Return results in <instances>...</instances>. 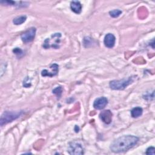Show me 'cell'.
<instances>
[{
  "instance_id": "1",
  "label": "cell",
  "mask_w": 155,
  "mask_h": 155,
  "mask_svg": "<svg viewBox=\"0 0 155 155\" xmlns=\"http://www.w3.org/2000/svg\"><path fill=\"white\" fill-rule=\"evenodd\" d=\"M139 141V138L133 135L122 136L115 139L110 145V148L115 153L127 151L133 147Z\"/></svg>"
},
{
  "instance_id": "2",
  "label": "cell",
  "mask_w": 155,
  "mask_h": 155,
  "mask_svg": "<svg viewBox=\"0 0 155 155\" xmlns=\"http://www.w3.org/2000/svg\"><path fill=\"white\" fill-rule=\"evenodd\" d=\"M22 114V111H6L3 113L1 117L0 124L1 126L5 125L9 122L16 120L19 118Z\"/></svg>"
},
{
  "instance_id": "3",
  "label": "cell",
  "mask_w": 155,
  "mask_h": 155,
  "mask_svg": "<svg viewBox=\"0 0 155 155\" xmlns=\"http://www.w3.org/2000/svg\"><path fill=\"white\" fill-rule=\"evenodd\" d=\"M133 82V78L129 77L128 78L123 79L121 80H113L110 84V87L113 90H124Z\"/></svg>"
},
{
  "instance_id": "4",
  "label": "cell",
  "mask_w": 155,
  "mask_h": 155,
  "mask_svg": "<svg viewBox=\"0 0 155 155\" xmlns=\"http://www.w3.org/2000/svg\"><path fill=\"white\" fill-rule=\"evenodd\" d=\"M61 36V34L60 33H56L53 34L51 36L52 40H51L50 38H47L44 42L43 47L46 49L50 47L58 48L59 47L58 44L60 41Z\"/></svg>"
},
{
  "instance_id": "5",
  "label": "cell",
  "mask_w": 155,
  "mask_h": 155,
  "mask_svg": "<svg viewBox=\"0 0 155 155\" xmlns=\"http://www.w3.org/2000/svg\"><path fill=\"white\" fill-rule=\"evenodd\" d=\"M68 152L70 154H83L84 149L80 143L76 142H72L69 143Z\"/></svg>"
},
{
  "instance_id": "6",
  "label": "cell",
  "mask_w": 155,
  "mask_h": 155,
  "mask_svg": "<svg viewBox=\"0 0 155 155\" xmlns=\"http://www.w3.org/2000/svg\"><path fill=\"white\" fill-rule=\"evenodd\" d=\"M36 31V30L34 27L30 28L27 31H25L24 33H23L21 35V38L22 41L25 43H27L32 41L35 37Z\"/></svg>"
},
{
  "instance_id": "7",
  "label": "cell",
  "mask_w": 155,
  "mask_h": 155,
  "mask_svg": "<svg viewBox=\"0 0 155 155\" xmlns=\"http://www.w3.org/2000/svg\"><path fill=\"white\" fill-rule=\"evenodd\" d=\"M50 68L51 71H48V70H43L41 71V75L42 76H48V77H53L55 75H56L58 73L59 70V65L56 64H52L50 67Z\"/></svg>"
},
{
  "instance_id": "8",
  "label": "cell",
  "mask_w": 155,
  "mask_h": 155,
  "mask_svg": "<svg viewBox=\"0 0 155 155\" xmlns=\"http://www.w3.org/2000/svg\"><path fill=\"white\" fill-rule=\"evenodd\" d=\"M108 104V99L105 97H100L95 99L93 107L95 109L102 110Z\"/></svg>"
},
{
  "instance_id": "9",
  "label": "cell",
  "mask_w": 155,
  "mask_h": 155,
  "mask_svg": "<svg viewBox=\"0 0 155 155\" xmlns=\"http://www.w3.org/2000/svg\"><path fill=\"white\" fill-rule=\"evenodd\" d=\"M112 116H113V114L111 111L108 110L102 111L99 114V117L101 119L105 124H109L111 122Z\"/></svg>"
},
{
  "instance_id": "10",
  "label": "cell",
  "mask_w": 155,
  "mask_h": 155,
  "mask_svg": "<svg viewBox=\"0 0 155 155\" xmlns=\"http://www.w3.org/2000/svg\"><path fill=\"white\" fill-rule=\"evenodd\" d=\"M116 41L115 36L111 33H108L104 38V44L108 48H113Z\"/></svg>"
},
{
  "instance_id": "11",
  "label": "cell",
  "mask_w": 155,
  "mask_h": 155,
  "mask_svg": "<svg viewBox=\"0 0 155 155\" xmlns=\"http://www.w3.org/2000/svg\"><path fill=\"white\" fill-rule=\"evenodd\" d=\"M70 8L71 10L76 14L81 13L82 11V5L79 1H73L71 2Z\"/></svg>"
},
{
  "instance_id": "12",
  "label": "cell",
  "mask_w": 155,
  "mask_h": 155,
  "mask_svg": "<svg viewBox=\"0 0 155 155\" xmlns=\"http://www.w3.org/2000/svg\"><path fill=\"white\" fill-rule=\"evenodd\" d=\"M142 112H143V110L141 107H134L131 111V115L133 117L136 118L140 116L142 114Z\"/></svg>"
},
{
  "instance_id": "13",
  "label": "cell",
  "mask_w": 155,
  "mask_h": 155,
  "mask_svg": "<svg viewBox=\"0 0 155 155\" xmlns=\"http://www.w3.org/2000/svg\"><path fill=\"white\" fill-rule=\"evenodd\" d=\"M26 19H27V16H24V15L18 16L13 20V22L15 25H20V24H22V23H24Z\"/></svg>"
},
{
  "instance_id": "14",
  "label": "cell",
  "mask_w": 155,
  "mask_h": 155,
  "mask_svg": "<svg viewBox=\"0 0 155 155\" xmlns=\"http://www.w3.org/2000/svg\"><path fill=\"white\" fill-rule=\"evenodd\" d=\"M121 13H122V11L119 9H114L109 12L110 16L113 18H117L118 16H120V15H121Z\"/></svg>"
},
{
  "instance_id": "15",
  "label": "cell",
  "mask_w": 155,
  "mask_h": 155,
  "mask_svg": "<svg viewBox=\"0 0 155 155\" xmlns=\"http://www.w3.org/2000/svg\"><path fill=\"white\" fill-rule=\"evenodd\" d=\"M62 93V88L60 86L57 87L53 90V93L55 94L56 95V96L58 97V98H59L61 96Z\"/></svg>"
},
{
  "instance_id": "16",
  "label": "cell",
  "mask_w": 155,
  "mask_h": 155,
  "mask_svg": "<svg viewBox=\"0 0 155 155\" xmlns=\"http://www.w3.org/2000/svg\"><path fill=\"white\" fill-rule=\"evenodd\" d=\"M154 150L155 148L153 147H150L147 149V151L145 152V153L147 154H154Z\"/></svg>"
},
{
  "instance_id": "17",
  "label": "cell",
  "mask_w": 155,
  "mask_h": 155,
  "mask_svg": "<svg viewBox=\"0 0 155 155\" xmlns=\"http://www.w3.org/2000/svg\"><path fill=\"white\" fill-rule=\"evenodd\" d=\"M23 85L24 87L27 88V87H29L30 85H31V83H30V81L29 79L28 78H26L25 79V80L24 81V82H23Z\"/></svg>"
},
{
  "instance_id": "18",
  "label": "cell",
  "mask_w": 155,
  "mask_h": 155,
  "mask_svg": "<svg viewBox=\"0 0 155 155\" xmlns=\"http://www.w3.org/2000/svg\"><path fill=\"white\" fill-rule=\"evenodd\" d=\"M1 4H5V5H13L15 4V2L12 1H1Z\"/></svg>"
},
{
  "instance_id": "19",
  "label": "cell",
  "mask_w": 155,
  "mask_h": 155,
  "mask_svg": "<svg viewBox=\"0 0 155 155\" xmlns=\"http://www.w3.org/2000/svg\"><path fill=\"white\" fill-rule=\"evenodd\" d=\"M13 51L16 55H19V56L21 55V54H22L23 53L22 50L21 49L19 48H15V49H13Z\"/></svg>"
},
{
  "instance_id": "20",
  "label": "cell",
  "mask_w": 155,
  "mask_h": 155,
  "mask_svg": "<svg viewBox=\"0 0 155 155\" xmlns=\"http://www.w3.org/2000/svg\"><path fill=\"white\" fill-rule=\"evenodd\" d=\"M74 130H75V131H76V132H78V131H79V127H78L77 125H76V126H75Z\"/></svg>"
}]
</instances>
